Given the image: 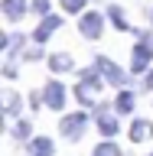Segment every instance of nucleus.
Returning a JSON list of instances; mask_svg holds the SVG:
<instances>
[{"mask_svg": "<svg viewBox=\"0 0 153 156\" xmlns=\"http://www.w3.org/2000/svg\"><path fill=\"white\" fill-rule=\"evenodd\" d=\"M85 3H88V0H62V10H65V13H78Z\"/></svg>", "mask_w": 153, "mask_h": 156, "instance_id": "nucleus-17", "label": "nucleus"}, {"mask_svg": "<svg viewBox=\"0 0 153 156\" xmlns=\"http://www.w3.org/2000/svg\"><path fill=\"white\" fill-rule=\"evenodd\" d=\"M23 55H26L29 62H39V58H42V49H29V52H23Z\"/></svg>", "mask_w": 153, "mask_h": 156, "instance_id": "nucleus-20", "label": "nucleus"}, {"mask_svg": "<svg viewBox=\"0 0 153 156\" xmlns=\"http://www.w3.org/2000/svg\"><path fill=\"white\" fill-rule=\"evenodd\" d=\"M98 130H101V136H114L121 127H117V120H114V114H107L104 111V104L98 107Z\"/></svg>", "mask_w": 153, "mask_h": 156, "instance_id": "nucleus-9", "label": "nucleus"}, {"mask_svg": "<svg viewBox=\"0 0 153 156\" xmlns=\"http://www.w3.org/2000/svg\"><path fill=\"white\" fill-rule=\"evenodd\" d=\"M150 58H153V49L147 39H140L134 46V55H130V72H147V65H150Z\"/></svg>", "mask_w": 153, "mask_h": 156, "instance_id": "nucleus-5", "label": "nucleus"}, {"mask_svg": "<svg viewBox=\"0 0 153 156\" xmlns=\"http://www.w3.org/2000/svg\"><path fill=\"white\" fill-rule=\"evenodd\" d=\"M107 16H111V23H114L117 29H124V33H127V29H134V26L124 20V13H121V7H117V3H111V7H107Z\"/></svg>", "mask_w": 153, "mask_h": 156, "instance_id": "nucleus-14", "label": "nucleus"}, {"mask_svg": "<svg viewBox=\"0 0 153 156\" xmlns=\"http://www.w3.org/2000/svg\"><path fill=\"white\" fill-rule=\"evenodd\" d=\"M78 29H82V36H85V39H98V36H101V29H104V16H101V13H85L82 23H78Z\"/></svg>", "mask_w": 153, "mask_h": 156, "instance_id": "nucleus-6", "label": "nucleus"}, {"mask_svg": "<svg viewBox=\"0 0 153 156\" xmlns=\"http://www.w3.org/2000/svg\"><path fill=\"white\" fill-rule=\"evenodd\" d=\"M42 104L52 107V111H62V107H65V88H62V81L52 78V81L42 88Z\"/></svg>", "mask_w": 153, "mask_h": 156, "instance_id": "nucleus-4", "label": "nucleus"}, {"mask_svg": "<svg viewBox=\"0 0 153 156\" xmlns=\"http://www.w3.org/2000/svg\"><path fill=\"white\" fill-rule=\"evenodd\" d=\"M144 85H147V88L153 91V72H147V81H144Z\"/></svg>", "mask_w": 153, "mask_h": 156, "instance_id": "nucleus-21", "label": "nucleus"}, {"mask_svg": "<svg viewBox=\"0 0 153 156\" xmlns=\"http://www.w3.org/2000/svg\"><path fill=\"white\" fill-rule=\"evenodd\" d=\"M49 68H52V72H68V68H72V55H68V52H56V55L49 58Z\"/></svg>", "mask_w": 153, "mask_h": 156, "instance_id": "nucleus-13", "label": "nucleus"}, {"mask_svg": "<svg viewBox=\"0 0 153 156\" xmlns=\"http://www.w3.org/2000/svg\"><path fill=\"white\" fill-rule=\"evenodd\" d=\"M3 114H7V117H16V114H20V98L13 94V91L3 94Z\"/></svg>", "mask_w": 153, "mask_h": 156, "instance_id": "nucleus-15", "label": "nucleus"}, {"mask_svg": "<svg viewBox=\"0 0 153 156\" xmlns=\"http://www.w3.org/2000/svg\"><path fill=\"white\" fill-rule=\"evenodd\" d=\"M127 133H130L134 143H144V140H150V136H153V124H150V120H134Z\"/></svg>", "mask_w": 153, "mask_h": 156, "instance_id": "nucleus-10", "label": "nucleus"}, {"mask_svg": "<svg viewBox=\"0 0 153 156\" xmlns=\"http://www.w3.org/2000/svg\"><path fill=\"white\" fill-rule=\"evenodd\" d=\"M101 88H104V75L98 72V68H85L82 75H78V85H75V98L82 107H95L98 104V94H101Z\"/></svg>", "mask_w": 153, "mask_h": 156, "instance_id": "nucleus-1", "label": "nucleus"}, {"mask_svg": "<svg viewBox=\"0 0 153 156\" xmlns=\"http://www.w3.org/2000/svg\"><path fill=\"white\" fill-rule=\"evenodd\" d=\"M95 156H121V153H117V146H114V143H101V146L95 150Z\"/></svg>", "mask_w": 153, "mask_h": 156, "instance_id": "nucleus-18", "label": "nucleus"}, {"mask_svg": "<svg viewBox=\"0 0 153 156\" xmlns=\"http://www.w3.org/2000/svg\"><path fill=\"white\" fill-rule=\"evenodd\" d=\"M29 130H33V127H29V120H16L10 133H13V140H29Z\"/></svg>", "mask_w": 153, "mask_h": 156, "instance_id": "nucleus-16", "label": "nucleus"}, {"mask_svg": "<svg viewBox=\"0 0 153 156\" xmlns=\"http://www.w3.org/2000/svg\"><path fill=\"white\" fill-rule=\"evenodd\" d=\"M0 7H3V16H7V20H20V16L29 10V7H26V0H3Z\"/></svg>", "mask_w": 153, "mask_h": 156, "instance_id": "nucleus-11", "label": "nucleus"}, {"mask_svg": "<svg viewBox=\"0 0 153 156\" xmlns=\"http://www.w3.org/2000/svg\"><path fill=\"white\" fill-rule=\"evenodd\" d=\"M29 7L36 10V13H42V16H46V13H49V0H33Z\"/></svg>", "mask_w": 153, "mask_h": 156, "instance_id": "nucleus-19", "label": "nucleus"}, {"mask_svg": "<svg viewBox=\"0 0 153 156\" xmlns=\"http://www.w3.org/2000/svg\"><path fill=\"white\" fill-rule=\"evenodd\" d=\"M150 156H153V153H150Z\"/></svg>", "mask_w": 153, "mask_h": 156, "instance_id": "nucleus-22", "label": "nucleus"}, {"mask_svg": "<svg viewBox=\"0 0 153 156\" xmlns=\"http://www.w3.org/2000/svg\"><path fill=\"white\" fill-rule=\"evenodd\" d=\"M95 68L104 75V81H107V85H117V88H121V85L127 81V72H124L121 65H114L111 58H104V55H98V58H95Z\"/></svg>", "mask_w": 153, "mask_h": 156, "instance_id": "nucleus-3", "label": "nucleus"}, {"mask_svg": "<svg viewBox=\"0 0 153 156\" xmlns=\"http://www.w3.org/2000/svg\"><path fill=\"white\" fill-rule=\"evenodd\" d=\"M85 127H88V114H85V111H75V114H65V117H62L59 130H62L65 140H78V136L85 133Z\"/></svg>", "mask_w": 153, "mask_h": 156, "instance_id": "nucleus-2", "label": "nucleus"}, {"mask_svg": "<svg viewBox=\"0 0 153 156\" xmlns=\"http://www.w3.org/2000/svg\"><path fill=\"white\" fill-rule=\"evenodd\" d=\"M134 91H121V94H117V101H114V107H117V114H130V111H134Z\"/></svg>", "mask_w": 153, "mask_h": 156, "instance_id": "nucleus-12", "label": "nucleus"}, {"mask_svg": "<svg viewBox=\"0 0 153 156\" xmlns=\"http://www.w3.org/2000/svg\"><path fill=\"white\" fill-rule=\"evenodd\" d=\"M59 26H62V16H56V13H46V16H42V23L36 26V33H33V39H36V42H46V39L52 36Z\"/></svg>", "mask_w": 153, "mask_h": 156, "instance_id": "nucleus-7", "label": "nucleus"}, {"mask_svg": "<svg viewBox=\"0 0 153 156\" xmlns=\"http://www.w3.org/2000/svg\"><path fill=\"white\" fill-rule=\"evenodd\" d=\"M26 153L29 156H56V143H52V136H33L26 143Z\"/></svg>", "mask_w": 153, "mask_h": 156, "instance_id": "nucleus-8", "label": "nucleus"}]
</instances>
